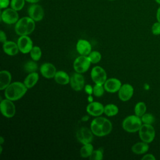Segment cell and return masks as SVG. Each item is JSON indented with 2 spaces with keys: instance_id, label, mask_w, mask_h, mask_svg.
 I'll return each mask as SVG.
<instances>
[{
  "instance_id": "cb8c5ba5",
  "label": "cell",
  "mask_w": 160,
  "mask_h": 160,
  "mask_svg": "<svg viewBox=\"0 0 160 160\" xmlns=\"http://www.w3.org/2000/svg\"><path fill=\"white\" fill-rule=\"evenodd\" d=\"M118 112L119 108L114 104H108L104 106V113L109 117L116 116L118 113Z\"/></svg>"
},
{
  "instance_id": "ee69618b",
  "label": "cell",
  "mask_w": 160,
  "mask_h": 160,
  "mask_svg": "<svg viewBox=\"0 0 160 160\" xmlns=\"http://www.w3.org/2000/svg\"><path fill=\"white\" fill-rule=\"evenodd\" d=\"M155 1V2L157 3V4H158L159 5H160V0H154Z\"/></svg>"
},
{
  "instance_id": "5bb4252c",
  "label": "cell",
  "mask_w": 160,
  "mask_h": 160,
  "mask_svg": "<svg viewBox=\"0 0 160 160\" xmlns=\"http://www.w3.org/2000/svg\"><path fill=\"white\" fill-rule=\"evenodd\" d=\"M104 106L103 104L96 101L89 102L86 107V111L88 114L94 117H98L102 115L104 113Z\"/></svg>"
},
{
  "instance_id": "d4e9b609",
  "label": "cell",
  "mask_w": 160,
  "mask_h": 160,
  "mask_svg": "<svg viewBox=\"0 0 160 160\" xmlns=\"http://www.w3.org/2000/svg\"><path fill=\"white\" fill-rule=\"evenodd\" d=\"M94 150V147L91 143L83 144L80 149V156L82 158H89Z\"/></svg>"
},
{
  "instance_id": "4fadbf2b",
  "label": "cell",
  "mask_w": 160,
  "mask_h": 160,
  "mask_svg": "<svg viewBox=\"0 0 160 160\" xmlns=\"http://www.w3.org/2000/svg\"><path fill=\"white\" fill-rule=\"evenodd\" d=\"M134 88L130 84H122L119 90L118 91V97L122 101H129L133 96Z\"/></svg>"
},
{
  "instance_id": "44dd1931",
  "label": "cell",
  "mask_w": 160,
  "mask_h": 160,
  "mask_svg": "<svg viewBox=\"0 0 160 160\" xmlns=\"http://www.w3.org/2000/svg\"><path fill=\"white\" fill-rule=\"evenodd\" d=\"M149 148L148 143L142 141L133 144L131 147V151L136 154H143L148 151Z\"/></svg>"
},
{
  "instance_id": "277c9868",
  "label": "cell",
  "mask_w": 160,
  "mask_h": 160,
  "mask_svg": "<svg viewBox=\"0 0 160 160\" xmlns=\"http://www.w3.org/2000/svg\"><path fill=\"white\" fill-rule=\"evenodd\" d=\"M142 122L140 117L134 115H130L124 119L122 122L123 129L128 132H136L139 131Z\"/></svg>"
},
{
  "instance_id": "d6a6232c",
  "label": "cell",
  "mask_w": 160,
  "mask_h": 160,
  "mask_svg": "<svg viewBox=\"0 0 160 160\" xmlns=\"http://www.w3.org/2000/svg\"><path fill=\"white\" fill-rule=\"evenodd\" d=\"M26 0H11V8L16 11L21 10L24 6V1Z\"/></svg>"
},
{
  "instance_id": "f35d334b",
  "label": "cell",
  "mask_w": 160,
  "mask_h": 160,
  "mask_svg": "<svg viewBox=\"0 0 160 160\" xmlns=\"http://www.w3.org/2000/svg\"><path fill=\"white\" fill-rule=\"evenodd\" d=\"M156 17L157 21H159V22H160V6H159V8H158V9H157Z\"/></svg>"
},
{
  "instance_id": "f1b7e54d",
  "label": "cell",
  "mask_w": 160,
  "mask_h": 160,
  "mask_svg": "<svg viewBox=\"0 0 160 160\" xmlns=\"http://www.w3.org/2000/svg\"><path fill=\"white\" fill-rule=\"evenodd\" d=\"M88 56L92 64H96L99 62L101 59V54L97 51H91Z\"/></svg>"
},
{
  "instance_id": "83f0119b",
  "label": "cell",
  "mask_w": 160,
  "mask_h": 160,
  "mask_svg": "<svg viewBox=\"0 0 160 160\" xmlns=\"http://www.w3.org/2000/svg\"><path fill=\"white\" fill-rule=\"evenodd\" d=\"M41 55L42 51L41 48L38 46H33L31 51H30V56L31 59L35 61H38L41 58Z\"/></svg>"
},
{
  "instance_id": "7402d4cb",
  "label": "cell",
  "mask_w": 160,
  "mask_h": 160,
  "mask_svg": "<svg viewBox=\"0 0 160 160\" xmlns=\"http://www.w3.org/2000/svg\"><path fill=\"white\" fill-rule=\"evenodd\" d=\"M54 78L55 81L61 85H66L70 82L69 76L64 71H57Z\"/></svg>"
},
{
  "instance_id": "ac0fdd59",
  "label": "cell",
  "mask_w": 160,
  "mask_h": 160,
  "mask_svg": "<svg viewBox=\"0 0 160 160\" xmlns=\"http://www.w3.org/2000/svg\"><path fill=\"white\" fill-rule=\"evenodd\" d=\"M90 42L85 39H79L76 43V50L80 55L88 56L92 51Z\"/></svg>"
},
{
  "instance_id": "52a82bcc",
  "label": "cell",
  "mask_w": 160,
  "mask_h": 160,
  "mask_svg": "<svg viewBox=\"0 0 160 160\" xmlns=\"http://www.w3.org/2000/svg\"><path fill=\"white\" fill-rule=\"evenodd\" d=\"M0 110L2 114L8 118H12L16 114V107L13 101L7 98L1 101Z\"/></svg>"
},
{
  "instance_id": "5b68a950",
  "label": "cell",
  "mask_w": 160,
  "mask_h": 160,
  "mask_svg": "<svg viewBox=\"0 0 160 160\" xmlns=\"http://www.w3.org/2000/svg\"><path fill=\"white\" fill-rule=\"evenodd\" d=\"M138 132L141 140L148 144L153 141L156 135L154 128L152 124H142L139 129Z\"/></svg>"
},
{
  "instance_id": "ffe728a7",
  "label": "cell",
  "mask_w": 160,
  "mask_h": 160,
  "mask_svg": "<svg viewBox=\"0 0 160 160\" xmlns=\"http://www.w3.org/2000/svg\"><path fill=\"white\" fill-rule=\"evenodd\" d=\"M11 74L7 70H2L0 72V89H5L11 81Z\"/></svg>"
},
{
  "instance_id": "8992f818",
  "label": "cell",
  "mask_w": 160,
  "mask_h": 160,
  "mask_svg": "<svg viewBox=\"0 0 160 160\" xmlns=\"http://www.w3.org/2000/svg\"><path fill=\"white\" fill-rule=\"evenodd\" d=\"M91 63L88 56L81 55L75 59L73 62V68L76 72L82 74L89 69Z\"/></svg>"
},
{
  "instance_id": "603a6c76",
  "label": "cell",
  "mask_w": 160,
  "mask_h": 160,
  "mask_svg": "<svg viewBox=\"0 0 160 160\" xmlns=\"http://www.w3.org/2000/svg\"><path fill=\"white\" fill-rule=\"evenodd\" d=\"M39 80V74L36 72L29 73V74L25 78L24 80V84L28 89L34 87Z\"/></svg>"
},
{
  "instance_id": "8d00e7d4",
  "label": "cell",
  "mask_w": 160,
  "mask_h": 160,
  "mask_svg": "<svg viewBox=\"0 0 160 160\" xmlns=\"http://www.w3.org/2000/svg\"><path fill=\"white\" fill-rule=\"evenodd\" d=\"M156 158L152 154H146L142 158V160H155Z\"/></svg>"
},
{
  "instance_id": "7bdbcfd3",
  "label": "cell",
  "mask_w": 160,
  "mask_h": 160,
  "mask_svg": "<svg viewBox=\"0 0 160 160\" xmlns=\"http://www.w3.org/2000/svg\"><path fill=\"white\" fill-rule=\"evenodd\" d=\"M2 145L1 144L0 145V154L2 153Z\"/></svg>"
},
{
  "instance_id": "d590c367",
  "label": "cell",
  "mask_w": 160,
  "mask_h": 160,
  "mask_svg": "<svg viewBox=\"0 0 160 160\" xmlns=\"http://www.w3.org/2000/svg\"><path fill=\"white\" fill-rule=\"evenodd\" d=\"M9 4V0H0V8L4 9L8 8Z\"/></svg>"
},
{
  "instance_id": "74e56055",
  "label": "cell",
  "mask_w": 160,
  "mask_h": 160,
  "mask_svg": "<svg viewBox=\"0 0 160 160\" xmlns=\"http://www.w3.org/2000/svg\"><path fill=\"white\" fill-rule=\"evenodd\" d=\"M0 41L1 42L4 43L6 41H7V37L6 33L3 31H0Z\"/></svg>"
},
{
  "instance_id": "9c48e42d",
  "label": "cell",
  "mask_w": 160,
  "mask_h": 160,
  "mask_svg": "<svg viewBox=\"0 0 160 160\" xmlns=\"http://www.w3.org/2000/svg\"><path fill=\"white\" fill-rule=\"evenodd\" d=\"M93 135L91 128L82 127L79 128L76 132V138L79 142L82 144L91 143L93 139Z\"/></svg>"
},
{
  "instance_id": "2e32d148",
  "label": "cell",
  "mask_w": 160,
  "mask_h": 160,
  "mask_svg": "<svg viewBox=\"0 0 160 160\" xmlns=\"http://www.w3.org/2000/svg\"><path fill=\"white\" fill-rule=\"evenodd\" d=\"M103 85L106 91L110 93H114L116 92H118L122 86V83L119 79L112 78L106 79Z\"/></svg>"
},
{
  "instance_id": "e575fe53",
  "label": "cell",
  "mask_w": 160,
  "mask_h": 160,
  "mask_svg": "<svg viewBox=\"0 0 160 160\" xmlns=\"http://www.w3.org/2000/svg\"><path fill=\"white\" fill-rule=\"evenodd\" d=\"M84 89H85V92L88 94L91 95L92 94H93V87H92L91 85H89V84L86 85Z\"/></svg>"
},
{
  "instance_id": "f546056e",
  "label": "cell",
  "mask_w": 160,
  "mask_h": 160,
  "mask_svg": "<svg viewBox=\"0 0 160 160\" xmlns=\"http://www.w3.org/2000/svg\"><path fill=\"white\" fill-rule=\"evenodd\" d=\"M105 89L103 84H95L93 87V94L96 97H101L104 92Z\"/></svg>"
},
{
  "instance_id": "6da1fadb",
  "label": "cell",
  "mask_w": 160,
  "mask_h": 160,
  "mask_svg": "<svg viewBox=\"0 0 160 160\" xmlns=\"http://www.w3.org/2000/svg\"><path fill=\"white\" fill-rule=\"evenodd\" d=\"M90 128L94 135L102 137L111 132L112 125L111 122L107 118L98 116L91 121Z\"/></svg>"
},
{
  "instance_id": "484cf974",
  "label": "cell",
  "mask_w": 160,
  "mask_h": 160,
  "mask_svg": "<svg viewBox=\"0 0 160 160\" xmlns=\"http://www.w3.org/2000/svg\"><path fill=\"white\" fill-rule=\"evenodd\" d=\"M146 104L144 102H138L134 106V113L136 116L141 117L146 112Z\"/></svg>"
},
{
  "instance_id": "7a4b0ae2",
  "label": "cell",
  "mask_w": 160,
  "mask_h": 160,
  "mask_svg": "<svg viewBox=\"0 0 160 160\" xmlns=\"http://www.w3.org/2000/svg\"><path fill=\"white\" fill-rule=\"evenodd\" d=\"M28 90L27 87L24 82L19 81L11 83L4 91V96L6 98L12 101L21 99L25 95Z\"/></svg>"
},
{
  "instance_id": "30bf717a",
  "label": "cell",
  "mask_w": 160,
  "mask_h": 160,
  "mask_svg": "<svg viewBox=\"0 0 160 160\" xmlns=\"http://www.w3.org/2000/svg\"><path fill=\"white\" fill-rule=\"evenodd\" d=\"M1 19L6 24H13L19 20V15L17 11L14 9L7 8L1 12Z\"/></svg>"
},
{
  "instance_id": "7c38bea8",
  "label": "cell",
  "mask_w": 160,
  "mask_h": 160,
  "mask_svg": "<svg viewBox=\"0 0 160 160\" xmlns=\"http://www.w3.org/2000/svg\"><path fill=\"white\" fill-rule=\"evenodd\" d=\"M70 85L75 91H80L84 87V78L81 73L75 72L70 78Z\"/></svg>"
},
{
  "instance_id": "f6af8a7d",
  "label": "cell",
  "mask_w": 160,
  "mask_h": 160,
  "mask_svg": "<svg viewBox=\"0 0 160 160\" xmlns=\"http://www.w3.org/2000/svg\"><path fill=\"white\" fill-rule=\"evenodd\" d=\"M39 1H40V0H36V1H37V2H38Z\"/></svg>"
},
{
  "instance_id": "4316f807",
  "label": "cell",
  "mask_w": 160,
  "mask_h": 160,
  "mask_svg": "<svg viewBox=\"0 0 160 160\" xmlns=\"http://www.w3.org/2000/svg\"><path fill=\"white\" fill-rule=\"evenodd\" d=\"M38 64L34 60H29L27 61L24 65V69L26 72L31 73L36 72L38 70Z\"/></svg>"
},
{
  "instance_id": "4dcf8cb0",
  "label": "cell",
  "mask_w": 160,
  "mask_h": 160,
  "mask_svg": "<svg viewBox=\"0 0 160 160\" xmlns=\"http://www.w3.org/2000/svg\"><path fill=\"white\" fill-rule=\"evenodd\" d=\"M89 159L90 160H102L103 159V151L101 148L93 150Z\"/></svg>"
},
{
  "instance_id": "d6986e66",
  "label": "cell",
  "mask_w": 160,
  "mask_h": 160,
  "mask_svg": "<svg viewBox=\"0 0 160 160\" xmlns=\"http://www.w3.org/2000/svg\"><path fill=\"white\" fill-rule=\"evenodd\" d=\"M3 51L8 56H15L19 51L18 44L14 41H7L3 43Z\"/></svg>"
},
{
  "instance_id": "bcb514c9",
  "label": "cell",
  "mask_w": 160,
  "mask_h": 160,
  "mask_svg": "<svg viewBox=\"0 0 160 160\" xmlns=\"http://www.w3.org/2000/svg\"><path fill=\"white\" fill-rule=\"evenodd\" d=\"M110 1H113V0H110Z\"/></svg>"
},
{
  "instance_id": "e0dca14e",
  "label": "cell",
  "mask_w": 160,
  "mask_h": 160,
  "mask_svg": "<svg viewBox=\"0 0 160 160\" xmlns=\"http://www.w3.org/2000/svg\"><path fill=\"white\" fill-rule=\"evenodd\" d=\"M56 72L55 66L50 62L43 63L40 67V72L41 75L47 79L54 78Z\"/></svg>"
},
{
  "instance_id": "3957f363",
  "label": "cell",
  "mask_w": 160,
  "mask_h": 160,
  "mask_svg": "<svg viewBox=\"0 0 160 160\" xmlns=\"http://www.w3.org/2000/svg\"><path fill=\"white\" fill-rule=\"evenodd\" d=\"M35 29V21L30 17H23L19 19L15 25V32L19 36L28 35Z\"/></svg>"
},
{
  "instance_id": "8fae6325",
  "label": "cell",
  "mask_w": 160,
  "mask_h": 160,
  "mask_svg": "<svg viewBox=\"0 0 160 160\" xmlns=\"http://www.w3.org/2000/svg\"><path fill=\"white\" fill-rule=\"evenodd\" d=\"M19 51L23 54L30 52L33 48V42L32 39L28 36H20L17 42Z\"/></svg>"
},
{
  "instance_id": "60d3db41",
  "label": "cell",
  "mask_w": 160,
  "mask_h": 160,
  "mask_svg": "<svg viewBox=\"0 0 160 160\" xmlns=\"http://www.w3.org/2000/svg\"><path fill=\"white\" fill-rule=\"evenodd\" d=\"M88 101H89V102L93 101H92V100H93V98H92V97L91 95H89V96H88Z\"/></svg>"
},
{
  "instance_id": "b9f144b4",
  "label": "cell",
  "mask_w": 160,
  "mask_h": 160,
  "mask_svg": "<svg viewBox=\"0 0 160 160\" xmlns=\"http://www.w3.org/2000/svg\"><path fill=\"white\" fill-rule=\"evenodd\" d=\"M4 139L3 137L1 136V137L0 138V144L2 145V144L4 143Z\"/></svg>"
},
{
  "instance_id": "836d02e7",
  "label": "cell",
  "mask_w": 160,
  "mask_h": 160,
  "mask_svg": "<svg viewBox=\"0 0 160 160\" xmlns=\"http://www.w3.org/2000/svg\"><path fill=\"white\" fill-rule=\"evenodd\" d=\"M151 32L154 35H160V22H155L151 27Z\"/></svg>"
},
{
  "instance_id": "9a60e30c",
  "label": "cell",
  "mask_w": 160,
  "mask_h": 160,
  "mask_svg": "<svg viewBox=\"0 0 160 160\" xmlns=\"http://www.w3.org/2000/svg\"><path fill=\"white\" fill-rule=\"evenodd\" d=\"M29 16L32 18L34 21H41L44 16V9L40 5L33 4L31 5L28 9Z\"/></svg>"
},
{
  "instance_id": "1f68e13d",
  "label": "cell",
  "mask_w": 160,
  "mask_h": 160,
  "mask_svg": "<svg viewBox=\"0 0 160 160\" xmlns=\"http://www.w3.org/2000/svg\"><path fill=\"white\" fill-rule=\"evenodd\" d=\"M143 124H152L155 121V118L151 113H145L141 117Z\"/></svg>"
},
{
  "instance_id": "ab89813d",
  "label": "cell",
  "mask_w": 160,
  "mask_h": 160,
  "mask_svg": "<svg viewBox=\"0 0 160 160\" xmlns=\"http://www.w3.org/2000/svg\"><path fill=\"white\" fill-rule=\"evenodd\" d=\"M88 120H89V116H85L82 118V121H87Z\"/></svg>"
},
{
  "instance_id": "ba28073f",
  "label": "cell",
  "mask_w": 160,
  "mask_h": 160,
  "mask_svg": "<svg viewBox=\"0 0 160 160\" xmlns=\"http://www.w3.org/2000/svg\"><path fill=\"white\" fill-rule=\"evenodd\" d=\"M91 78L95 84H104L107 79V74L102 67L96 66L91 69Z\"/></svg>"
}]
</instances>
